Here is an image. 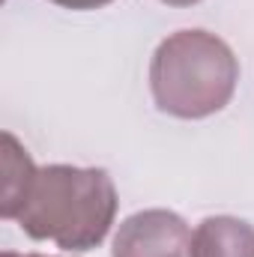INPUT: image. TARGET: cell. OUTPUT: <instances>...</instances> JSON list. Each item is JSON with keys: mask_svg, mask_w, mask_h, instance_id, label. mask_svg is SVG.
<instances>
[{"mask_svg": "<svg viewBox=\"0 0 254 257\" xmlns=\"http://www.w3.org/2000/svg\"><path fill=\"white\" fill-rule=\"evenodd\" d=\"M114 215L117 189L108 171L48 165L39 168L15 221L36 242H54L63 251H90L108 236Z\"/></svg>", "mask_w": 254, "mask_h": 257, "instance_id": "1", "label": "cell"}, {"mask_svg": "<svg viewBox=\"0 0 254 257\" xmlns=\"http://www.w3.org/2000/svg\"><path fill=\"white\" fill-rule=\"evenodd\" d=\"M239 63L224 39L206 30H180L162 39L150 60V90L162 114L203 120L221 111L236 90Z\"/></svg>", "mask_w": 254, "mask_h": 257, "instance_id": "2", "label": "cell"}, {"mask_svg": "<svg viewBox=\"0 0 254 257\" xmlns=\"http://www.w3.org/2000/svg\"><path fill=\"white\" fill-rule=\"evenodd\" d=\"M191 230L171 209L129 215L114 236L111 257H189Z\"/></svg>", "mask_w": 254, "mask_h": 257, "instance_id": "3", "label": "cell"}, {"mask_svg": "<svg viewBox=\"0 0 254 257\" xmlns=\"http://www.w3.org/2000/svg\"><path fill=\"white\" fill-rule=\"evenodd\" d=\"M189 257H254V227L233 215H209L191 233Z\"/></svg>", "mask_w": 254, "mask_h": 257, "instance_id": "4", "label": "cell"}, {"mask_svg": "<svg viewBox=\"0 0 254 257\" xmlns=\"http://www.w3.org/2000/svg\"><path fill=\"white\" fill-rule=\"evenodd\" d=\"M0 153H3V189H0V215L3 218H18L24 209L27 197L33 192L39 168L27 156V150L15 141L12 132L0 135Z\"/></svg>", "mask_w": 254, "mask_h": 257, "instance_id": "5", "label": "cell"}, {"mask_svg": "<svg viewBox=\"0 0 254 257\" xmlns=\"http://www.w3.org/2000/svg\"><path fill=\"white\" fill-rule=\"evenodd\" d=\"M51 3H57L63 9H75V12H87V9H102L114 0H51Z\"/></svg>", "mask_w": 254, "mask_h": 257, "instance_id": "6", "label": "cell"}, {"mask_svg": "<svg viewBox=\"0 0 254 257\" xmlns=\"http://www.w3.org/2000/svg\"><path fill=\"white\" fill-rule=\"evenodd\" d=\"M162 3H168V6H194L200 0H162Z\"/></svg>", "mask_w": 254, "mask_h": 257, "instance_id": "7", "label": "cell"}, {"mask_svg": "<svg viewBox=\"0 0 254 257\" xmlns=\"http://www.w3.org/2000/svg\"><path fill=\"white\" fill-rule=\"evenodd\" d=\"M3 257H45V254H15V251H3Z\"/></svg>", "mask_w": 254, "mask_h": 257, "instance_id": "8", "label": "cell"}]
</instances>
